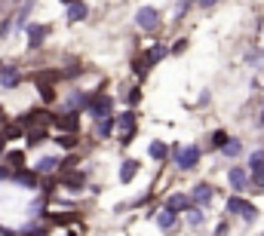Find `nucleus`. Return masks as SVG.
Listing matches in <instances>:
<instances>
[{"mask_svg":"<svg viewBox=\"0 0 264 236\" xmlns=\"http://www.w3.org/2000/svg\"><path fill=\"white\" fill-rule=\"evenodd\" d=\"M58 163H62V160H55V157H43V160L37 163V172H40V175H46V172H55V169H58Z\"/></svg>","mask_w":264,"mask_h":236,"instance_id":"22","label":"nucleus"},{"mask_svg":"<svg viewBox=\"0 0 264 236\" xmlns=\"http://www.w3.org/2000/svg\"><path fill=\"white\" fill-rule=\"evenodd\" d=\"M6 163H9L12 169H22V166H25V154H22V151H9V154H6Z\"/></svg>","mask_w":264,"mask_h":236,"instance_id":"25","label":"nucleus"},{"mask_svg":"<svg viewBox=\"0 0 264 236\" xmlns=\"http://www.w3.org/2000/svg\"><path fill=\"white\" fill-rule=\"evenodd\" d=\"M46 34H49V28H46V25H31V28H28V46H31V49L43 46Z\"/></svg>","mask_w":264,"mask_h":236,"instance_id":"9","label":"nucleus"},{"mask_svg":"<svg viewBox=\"0 0 264 236\" xmlns=\"http://www.w3.org/2000/svg\"><path fill=\"white\" fill-rule=\"evenodd\" d=\"M18 83V65L0 61V89H12Z\"/></svg>","mask_w":264,"mask_h":236,"instance_id":"6","label":"nucleus"},{"mask_svg":"<svg viewBox=\"0 0 264 236\" xmlns=\"http://www.w3.org/2000/svg\"><path fill=\"white\" fill-rule=\"evenodd\" d=\"M163 55H166V49H163V46H151V49H148V55H145V58H148V65H157V61H160V58H163Z\"/></svg>","mask_w":264,"mask_h":236,"instance_id":"26","label":"nucleus"},{"mask_svg":"<svg viewBox=\"0 0 264 236\" xmlns=\"http://www.w3.org/2000/svg\"><path fill=\"white\" fill-rule=\"evenodd\" d=\"M212 197H215V190H212L209 184H197V187H194V203H197V206H209Z\"/></svg>","mask_w":264,"mask_h":236,"instance_id":"12","label":"nucleus"},{"mask_svg":"<svg viewBox=\"0 0 264 236\" xmlns=\"http://www.w3.org/2000/svg\"><path fill=\"white\" fill-rule=\"evenodd\" d=\"M111 108H114V101H111V95H105V92H95L92 98H89V117H95V120H101V117H111Z\"/></svg>","mask_w":264,"mask_h":236,"instance_id":"1","label":"nucleus"},{"mask_svg":"<svg viewBox=\"0 0 264 236\" xmlns=\"http://www.w3.org/2000/svg\"><path fill=\"white\" fill-rule=\"evenodd\" d=\"M49 117H46V111H31V114H25L22 117V126H43Z\"/></svg>","mask_w":264,"mask_h":236,"instance_id":"17","label":"nucleus"},{"mask_svg":"<svg viewBox=\"0 0 264 236\" xmlns=\"http://www.w3.org/2000/svg\"><path fill=\"white\" fill-rule=\"evenodd\" d=\"M40 95H43V101H55V89L49 83H40Z\"/></svg>","mask_w":264,"mask_h":236,"instance_id":"31","label":"nucleus"},{"mask_svg":"<svg viewBox=\"0 0 264 236\" xmlns=\"http://www.w3.org/2000/svg\"><path fill=\"white\" fill-rule=\"evenodd\" d=\"M126 101H129V104H138V101H141V92H138V89H129V92H126Z\"/></svg>","mask_w":264,"mask_h":236,"instance_id":"33","label":"nucleus"},{"mask_svg":"<svg viewBox=\"0 0 264 236\" xmlns=\"http://www.w3.org/2000/svg\"><path fill=\"white\" fill-rule=\"evenodd\" d=\"M231 141V135L225 132V129H218V132H212V147H225Z\"/></svg>","mask_w":264,"mask_h":236,"instance_id":"28","label":"nucleus"},{"mask_svg":"<svg viewBox=\"0 0 264 236\" xmlns=\"http://www.w3.org/2000/svg\"><path fill=\"white\" fill-rule=\"evenodd\" d=\"M221 151H225V157H231V160H234V157H240L243 144H240V138H231V141H228V144H225Z\"/></svg>","mask_w":264,"mask_h":236,"instance_id":"24","label":"nucleus"},{"mask_svg":"<svg viewBox=\"0 0 264 236\" xmlns=\"http://www.w3.org/2000/svg\"><path fill=\"white\" fill-rule=\"evenodd\" d=\"M148 151H151V157H154V160H157V163H163V160H166V157H169V147H166V144H163V141H154V144H151V147H148Z\"/></svg>","mask_w":264,"mask_h":236,"instance_id":"21","label":"nucleus"},{"mask_svg":"<svg viewBox=\"0 0 264 236\" xmlns=\"http://www.w3.org/2000/svg\"><path fill=\"white\" fill-rule=\"evenodd\" d=\"M191 203H194L191 197L175 194V197H169V203H166V206H169V209H175V212H188V209H191Z\"/></svg>","mask_w":264,"mask_h":236,"instance_id":"15","label":"nucleus"},{"mask_svg":"<svg viewBox=\"0 0 264 236\" xmlns=\"http://www.w3.org/2000/svg\"><path fill=\"white\" fill-rule=\"evenodd\" d=\"M111 129H114V120H111V117L95 120V135H98V138H108V135H111Z\"/></svg>","mask_w":264,"mask_h":236,"instance_id":"20","label":"nucleus"},{"mask_svg":"<svg viewBox=\"0 0 264 236\" xmlns=\"http://www.w3.org/2000/svg\"><path fill=\"white\" fill-rule=\"evenodd\" d=\"M62 3H68V6H71V3H74V0H62Z\"/></svg>","mask_w":264,"mask_h":236,"instance_id":"37","label":"nucleus"},{"mask_svg":"<svg viewBox=\"0 0 264 236\" xmlns=\"http://www.w3.org/2000/svg\"><path fill=\"white\" fill-rule=\"evenodd\" d=\"M86 15H89V9H86V3H80V0H74V3H71V9H68V18H71V22H83Z\"/></svg>","mask_w":264,"mask_h":236,"instance_id":"16","label":"nucleus"},{"mask_svg":"<svg viewBox=\"0 0 264 236\" xmlns=\"http://www.w3.org/2000/svg\"><path fill=\"white\" fill-rule=\"evenodd\" d=\"M37 175H40L37 169H34V172H22V169H15V172H12L9 178H12L15 184H25V187H37Z\"/></svg>","mask_w":264,"mask_h":236,"instance_id":"11","label":"nucleus"},{"mask_svg":"<svg viewBox=\"0 0 264 236\" xmlns=\"http://www.w3.org/2000/svg\"><path fill=\"white\" fill-rule=\"evenodd\" d=\"M258 123H261V126H264V111H261V117H258Z\"/></svg>","mask_w":264,"mask_h":236,"instance_id":"36","label":"nucleus"},{"mask_svg":"<svg viewBox=\"0 0 264 236\" xmlns=\"http://www.w3.org/2000/svg\"><path fill=\"white\" fill-rule=\"evenodd\" d=\"M175 163H178V169H194L197 163H200V147H194V144H188V147H178L175 151Z\"/></svg>","mask_w":264,"mask_h":236,"instance_id":"3","label":"nucleus"},{"mask_svg":"<svg viewBox=\"0 0 264 236\" xmlns=\"http://www.w3.org/2000/svg\"><path fill=\"white\" fill-rule=\"evenodd\" d=\"M228 181H231V187H234L237 194L249 187V178H246V172H243V169H237V166H234V169L228 172Z\"/></svg>","mask_w":264,"mask_h":236,"instance_id":"10","label":"nucleus"},{"mask_svg":"<svg viewBox=\"0 0 264 236\" xmlns=\"http://www.w3.org/2000/svg\"><path fill=\"white\" fill-rule=\"evenodd\" d=\"M117 123H120V129H123L120 141H123V144H129V141H132V135H135V114H132V111H126V114H120V117H117Z\"/></svg>","mask_w":264,"mask_h":236,"instance_id":"8","label":"nucleus"},{"mask_svg":"<svg viewBox=\"0 0 264 236\" xmlns=\"http://www.w3.org/2000/svg\"><path fill=\"white\" fill-rule=\"evenodd\" d=\"M89 98H92V95H83V92H71V98H68V111H77V108H89Z\"/></svg>","mask_w":264,"mask_h":236,"instance_id":"19","label":"nucleus"},{"mask_svg":"<svg viewBox=\"0 0 264 236\" xmlns=\"http://www.w3.org/2000/svg\"><path fill=\"white\" fill-rule=\"evenodd\" d=\"M135 25H138V28H145V31H154V28L160 25V15H157V9H151V6L138 9V15H135Z\"/></svg>","mask_w":264,"mask_h":236,"instance_id":"7","label":"nucleus"},{"mask_svg":"<svg viewBox=\"0 0 264 236\" xmlns=\"http://www.w3.org/2000/svg\"><path fill=\"white\" fill-rule=\"evenodd\" d=\"M62 147H68V151H74L77 147V138H74V132H68V135H62V138H55Z\"/></svg>","mask_w":264,"mask_h":236,"instance_id":"29","label":"nucleus"},{"mask_svg":"<svg viewBox=\"0 0 264 236\" xmlns=\"http://www.w3.org/2000/svg\"><path fill=\"white\" fill-rule=\"evenodd\" d=\"M175 218H178V212H175V209H169V206H166V209H163V212H160V215H157V224H160V227H163V230H169V227H172V224H175Z\"/></svg>","mask_w":264,"mask_h":236,"instance_id":"18","label":"nucleus"},{"mask_svg":"<svg viewBox=\"0 0 264 236\" xmlns=\"http://www.w3.org/2000/svg\"><path fill=\"white\" fill-rule=\"evenodd\" d=\"M185 49H188V40H178V43H175V46H172V52H175V55H181V52H185Z\"/></svg>","mask_w":264,"mask_h":236,"instance_id":"34","label":"nucleus"},{"mask_svg":"<svg viewBox=\"0 0 264 236\" xmlns=\"http://www.w3.org/2000/svg\"><path fill=\"white\" fill-rule=\"evenodd\" d=\"M52 126H55V129H62V132H77V126H80V117H77V111L55 114V117H52Z\"/></svg>","mask_w":264,"mask_h":236,"instance_id":"5","label":"nucleus"},{"mask_svg":"<svg viewBox=\"0 0 264 236\" xmlns=\"http://www.w3.org/2000/svg\"><path fill=\"white\" fill-rule=\"evenodd\" d=\"M261 236H264V233H261Z\"/></svg>","mask_w":264,"mask_h":236,"instance_id":"38","label":"nucleus"},{"mask_svg":"<svg viewBox=\"0 0 264 236\" xmlns=\"http://www.w3.org/2000/svg\"><path fill=\"white\" fill-rule=\"evenodd\" d=\"M252 187H255L258 194H264V169L261 172H252Z\"/></svg>","mask_w":264,"mask_h":236,"instance_id":"32","label":"nucleus"},{"mask_svg":"<svg viewBox=\"0 0 264 236\" xmlns=\"http://www.w3.org/2000/svg\"><path fill=\"white\" fill-rule=\"evenodd\" d=\"M132 71H135L138 77H145V74H148V58H135V61H132Z\"/></svg>","mask_w":264,"mask_h":236,"instance_id":"30","label":"nucleus"},{"mask_svg":"<svg viewBox=\"0 0 264 236\" xmlns=\"http://www.w3.org/2000/svg\"><path fill=\"white\" fill-rule=\"evenodd\" d=\"M228 212H231V215H243L246 221H255V218H258V209H255L252 203H246L243 197H231V200H228Z\"/></svg>","mask_w":264,"mask_h":236,"instance_id":"2","label":"nucleus"},{"mask_svg":"<svg viewBox=\"0 0 264 236\" xmlns=\"http://www.w3.org/2000/svg\"><path fill=\"white\" fill-rule=\"evenodd\" d=\"M249 169H252V172H261L264 169V151H255V154L249 157Z\"/></svg>","mask_w":264,"mask_h":236,"instance_id":"27","label":"nucleus"},{"mask_svg":"<svg viewBox=\"0 0 264 236\" xmlns=\"http://www.w3.org/2000/svg\"><path fill=\"white\" fill-rule=\"evenodd\" d=\"M135 175H138V163H135V160H123V166H120V181L129 184Z\"/></svg>","mask_w":264,"mask_h":236,"instance_id":"14","label":"nucleus"},{"mask_svg":"<svg viewBox=\"0 0 264 236\" xmlns=\"http://www.w3.org/2000/svg\"><path fill=\"white\" fill-rule=\"evenodd\" d=\"M25 141H28V147H40V144L46 141V129H43V126H37V129L31 126L28 135H25Z\"/></svg>","mask_w":264,"mask_h":236,"instance_id":"13","label":"nucleus"},{"mask_svg":"<svg viewBox=\"0 0 264 236\" xmlns=\"http://www.w3.org/2000/svg\"><path fill=\"white\" fill-rule=\"evenodd\" d=\"M58 181H62L65 187H71V190H83V184H86V175H83V172H74V166H62V172H58Z\"/></svg>","mask_w":264,"mask_h":236,"instance_id":"4","label":"nucleus"},{"mask_svg":"<svg viewBox=\"0 0 264 236\" xmlns=\"http://www.w3.org/2000/svg\"><path fill=\"white\" fill-rule=\"evenodd\" d=\"M197 3H200V6H203V9H209V6H215V3H218V0H197Z\"/></svg>","mask_w":264,"mask_h":236,"instance_id":"35","label":"nucleus"},{"mask_svg":"<svg viewBox=\"0 0 264 236\" xmlns=\"http://www.w3.org/2000/svg\"><path fill=\"white\" fill-rule=\"evenodd\" d=\"M188 224L191 227H200L203 224V206H191L188 209Z\"/></svg>","mask_w":264,"mask_h":236,"instance_id":"23","label":"nucleus"}]
</instances>
